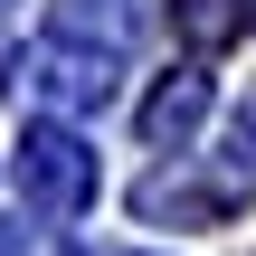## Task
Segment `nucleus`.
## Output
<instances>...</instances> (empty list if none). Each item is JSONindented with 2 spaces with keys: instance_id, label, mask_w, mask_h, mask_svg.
<instances>
[{
  "instance_id": "obj_1",
  "label": "nucleus",
  "mask_w": 256,
  "mask_h": 256,
  "mask_svg": "<svg viewBox=\"0 0 256 256\" xmlns=\"http://www.w3.org/2000/svg\"><path fill=\"white\" fill-rule=\"evenodd\" d=\"M19 200H38L48 218H76L95 200V152L66 124H28L19 133Z\"/></svg>"
},
{
  "instance_id": "obj_2",
  "label": "nucleus",
  "mask_w": 256,
  "mask_h": 256,
  "mask_svg": "<svg viewBox=\"0 0 256 256\" xmlns=\"http://www.w3.org/2000/svg\"><path fill=\"white\" fill-rule=\"evenodd\" d=\"M38 95L48 104H104L114 95V66L86 57V48H57V57H38Z\"/></svg>"
},
{
  "instance_id": "obj_3",
  "label": "nucleus",
  "mask_w": 256,
  "mask_h": 256,
  "mask_svg": "<svg viewBox=\"0 0 256 256\" xmlns=\"http://www.w3.org/2000/svg\"><path fill=\"white\" fill-rule=\"evenodd\" d=\"M200 114H209V76H171V86H162V95H152V104H142V133H152V142H171V152H180V142H190V124H200Z\"/></svg>"
},
{
  "instance_id": "obj_4",
  "label": "nucleus",
  "mask_w": 256,
  "mask_h": 256,
  "mask_svg": "<svg viewBox=\"0 0 256 256\" xmlns=\"http://www.w3.org/2000/svg\"><path fill=\"white\" fill-rule=\"evenodd\" d=\"M57 28L86 48V38H104V48H124L142 19H133V0H57Z\"/></svg>"
},
{
  "instance_id": "obj_5",
  "label": "nucleus",
  "mask_w": 256,
  "mask_h": 256,
  "mask_svg": "<svg viewBox=\"0 0 256 256\" xmlns=\"http://www.w3.org/2000/svg\"><path fill=\"white\" fill-rule=\"evenodd\" d=\"M162 209H190V218H228V190H209V180H142V218H162Z\"/></svg>"
},
{
  "instance_id": "obj_6",
  "label": "nucleus",
  "mask_w": 256,
  "mask_h": 256,
  "mask_svg": "<svg viewBox=\"0 0 256 256\" xmlns=\"http://www.w3.org/2000/svg\"><path fill=\"white\" fill-rule=\"evenodd\" d=\"M180 28H190V38H228V28H238V10H228V0H190V10H180Z\"/></svg>"
},
{
  "instance_id": "obj_7",
  "label": "nucleus",
  "mask_w": 256,
  "mask_h": 256,
  "mask_svg": "<svg viewBox=\"0 0 256 256\" xmlns=\"http://www.w3.org/2000/svg\"><path fill=\"white\" fill-rule=\"evenodd\" d=\"M228 142H238V162L256 171V114H238V124H228Z\"/></svg>"
},
{
  "instance_id": "obj_8",
  "label": "nucleus",
  "mask_w": 256,
  "mask_h": 256,
  "mask_svg": "<svg viewBox=\"0 0 256 256\" xmlns=\"http://www.w3.org/2000/svg\"><path fill=\"white\" fill-rule=\"evenodd\" d=\"M247 28H256V10H247Z\"/></svg>"
}]
</instances>
